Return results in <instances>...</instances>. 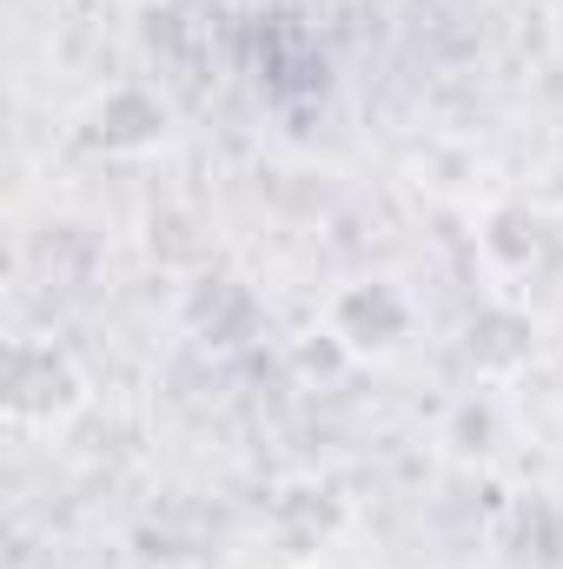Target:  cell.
Here are the masks:
<instances>
[{"label": "cell", "mask_w": 563, "mask_h": 569, "mask_svg": "<svg viewBox=\"0 0 563 569\" xmlns=\"http://www.w3.org/2000/svg\"><path fill=\"white\" fill-rule=\"evenodd\" d=\"M93 378L60 338H13L0 365V418L13 437H60L87 418Z\"/></svg>", "instance_id": "obj_1"}, {"label": "cell", "mask_w": 563, "mask_h": 569, "mask_svg": "<svg viewBox=\"0 0 563 569\" xmlns=\"http://www.w3.org/2000/svg\"><path fill=\"white\" fill-rule=\"evenodd\" d=\"M424 311L412 298V284L392 279V272H365V279H345L325 298V338L338 345V358L352 365H392L412 351Z\"/></svg>", "instance_id": "obj_2"}, {"label": "cell", "mask_w": 563, "mask_h": 569, "mask_svg": "<svg viewBox=\"0 0 563 569\" xmlns=\"http://www.w3.org/2000/svg\"><path fill=\"white\" fill-rule=\"evenodd\" d=\"M80 140L93 146V152H107V159H146V152H159V146L172 140V107L146 80H113L87 107Z\"/></svg>", "instance_id": "obj_3"}, {"label": "cell", "mask_w": 563, "mask_h": 569, "mask_svg": "<svg viewBox=\"0 0 563 569\" xmlns=\"http://www.w3.org/2000/svg\"><path fill=\"white\" fill-rule=\"evenodd\" d=\"M464 358H471L477 378H491V385L517 378V371L537 358V318H531L524 305H511V298H491V305L464 325Z\"/></svg>", "instance_id": "obj_4"}, {"label": "cell", "mask_w": 563, "mask_h": 569, "mask_svg": "<svg viewBox=\"0 0 563 569\" xmlns=\"http://www.w3.org/2000/svg\"><path fill=\"white\" fill-rule=\"evenodd\" d=\"M477 259H484L491 279H524V272H537V266L551 259V219L531 212L524 199L491 206L484 226H477Z\"/></svg>", "instance_id": "obj_5"}, {"label": "cell", "mask_w": 563, "mask_h": 569, "mask_svg": "<svg viewBox=\"0 0 563 569\" xmlns=\"http://www.w3.org/2000/svg\"><path fill=\"white\" fill-rule=\"evenodd\" d=\"M497 443H504V411H497L491 391L451 405V418H444V450H451L457 463H491Z\"/></svg>", "instance_id": "obj_6"}, {"label": "cell", "mask_w": 563, "mask_h": 569, "mask_svg": "<svg viewBox=\"0 0 563 569\" xmlns=\"http://www.w3.org/2000/svg\"><path fill=\"white\" fill-rule=\"evenodd\" d=\"M279 569H332L325 557H292V563H279Z\"/></svg>", "instance_id": "obj_7"}]
</instances>
